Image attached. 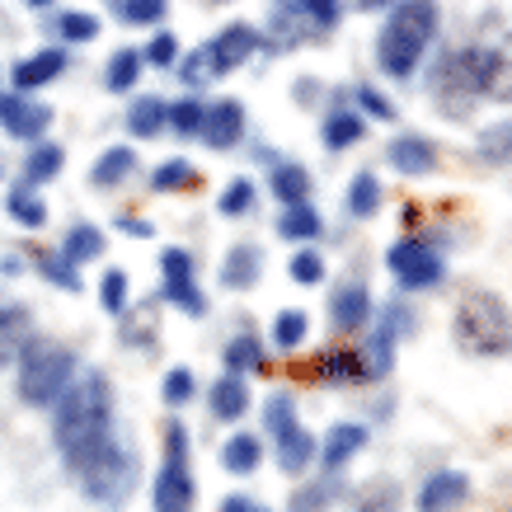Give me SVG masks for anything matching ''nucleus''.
<instances>
[{
  "mask_svg": "<svg viewBox=\"0 0 512 512\" xmlns=\"http://www.w3.org/2000/svg\"><path fill=\"white\" fill-rule=\"evenodd\" d=\"M57 451L66 456V466L76 470L99 442H109V423H113V390L109 376L90 372L85 381H66V390L57 395Z\"/></svg>",
  "mask_w": 512,
  "mask_h": 512,
  "instance_id": "f257e3e1",
  "label": "nucleus"
},
{
  "mask_svg": "<svg viewBox=\"0 0 512 512\" xmlns=\"http://www.w3.org/2000/svg\"><path fill=\"white\" fill-rule=\"evenodd\" d=\"M437 0H400L390 19L381 24V38H376V66L386 71L390 80L414 76L423 62V52L437 33Z\"/></svg>",
  "mask_w": 512,
  "mask_h": 512,
  "instance_id": "f03ea898",
  "label": "nucleus"
},
{
  "mask_svg": "<svg viewBox=\"0 0 512 512\" xmlns=\"http://www.w3.org/2000/svg\"><path fill=\"white\" fill-rule=\"evenodd\" d=\"M484 66H489V52L484 47H461V52H447L433 71V104L442 118L461 123L475 113V104L484 99Z\"/></svg>",
  "mask_w": 512,
  "mask_h": 512,
  "instance_id": "7ed1b4c3",
  "label": "nucleus"
},
{
  "mask_svg": "<svg viewBox=\"0 0 512 512\" xmlns=\"http://www.w3.org/2000/svg\"><path fill=\"white\" fill-rule=\"evenodd\" d=\"M456 343L475 357L512 353V311L494 292H470L456 306Z\"/></svg>",
  "mask_w": 512,
  "mask_h": 512,
  "instance_id": "20e7f679",
  "label": "nucleus"
},
{
  "mask_svg": "<svg viewBox=\"0 0 512 512\" xmlns=\"http://www.w3.org/2000/svg\"><path fill=\"white\" fill-rule=\"evenodd\" d=\"M71 372H76V357L57 339H29L19 348V395L29 404H52L66 390Z\"/></svg>",
  "mask_w": 512,
  "mask_h": 512,
  "instance_id": "39448f33",
  "label": "nucleus"
},
{
  "mask_svg": "<svg viewBox=\"0 0 512 512\" xmlns=\"http://www.w3.org/2000/svg\"><path fill=\"white\" fill-rule=\"evenodd\" d=\"M76 480L94 503H123L137 484V461H132V451L118 447V437H109L76 466Z\"/></svg>",
  "mask_w": 512,
  "mask_h": 512,
  "instance_id": "423d86ee",
  "label": "nucleus"
},
{
  "mask_svg": "<svg viewBox=\"0 0 512 512\" xmlns=\"http://www.w3.org/2000/svg\"><path fill=\"white\" fill-rule=\"evenodd\" d=\"M264 423H268V433H273V442H278L282 475H306L315 461V437L301 428V419H296L292 395H273V400L264 404Z\"/></svg>",
  "mask_w": 512,
  "mask_h": 512,
  "instance_id": "0eeeda50",
  "label": "nucleus"
},
{
  "mask_svg": "<svg viewBox=\"0 0 512 512\" xmlns=\"http://www.w3.org/2000/svg\"><path fill=\"white\" fill-rule=\"evenodd\" d=\"M198 489L188 475V428L170 423L165 428V470L156 475V512H193Z\"/></svg>",
  "mask_w": 512,
  "mask_h": 512,
  "instance_id": "6e6552de",
  "label": "nucleus"
},
{
  "mask_svg": "<svg viewBox=\"0 0 512 512\" xmlns=\"http://www.w3.org/2000/svg\"><path fill=\"white\" fill-rule=\"evenodd\" d=\"M386 264L390 273H395V282H400L404 292H423V287H437L442 282V254H437L428 240H395V245L386 249Z\"/></svg>",
  "mask_w": 512,
  "mask_h": 512,
  "instance_id": "1a4fd4ad",
  "label": "nucleus"
},
{
  "mask_svg": "<svg viewBox=\"0 0 512 512\" xmlns=\"http://www.w3.org/2000/svg\"><path fill=\"white\" fill-rule=\"evenodd\" d=\"M160 268H165V296H170V306H179L188 315H207V296L193 287V259H188V249H165Z\"/></svg>",
  "mask_w": 512,
  "mask_h": 512,
  "instance_id": "9d476101",
  "label": "nucleus"
},
{
  "mask_svg": "<svg viewBox=\"0 0 512 512\" xmlns=\"http://www.w3.org/2000/svg\"><path fill=\"white\" fill-rule=\"evenodd\" d=\"M0 127L19 141H38L47 127H52V109L38 104V99H29V94H19V90L0 94Z\"/></svg>",
  "mask_w": 512,
  "mask_h": 512,
  "instance_id": "9b49d317",
  "label": "nucleus"
},
{
  "mask_svg": "<svg viewBox=\"0 0 512 512\" xmlns=\"http://www.w3.org/2000/svg\"><path fill=\"white\" fill-rule=\"evenodd\" d=\"M470 498V480L461 470H433L419 489V512H456L466 508Z\"/></svg>",
  "mask_w": 512,
  "mask_h": 512,
  "instance_id": "f8f14e48",
  "label": "nucleus"
},
{
  "mask_svg": "<svg viewBox=\"0 0 512 512\" xmlns=\"http://www.w3.org/2000/svg\"><path fill=\"white\" fill-rule=\"evenodd\" d=\"M212 151H231L235 141L245 137V109L235 104V99H221L212 109L202 113V132H198Z\"/></svg>",
  "mask_w": 512,
  "mask_h": 512,
  "instance_id": "ddd939ff",
  "label": "nucleus"
},
{
  "mask_svg": "<svg viewBox=\"0 0 512 512\" xmlns=\"http://www.w3.org/2000/svg\"><path fill=\"white\" fill-rule=\"evenodd\" d=\"M254 47H259V33L249 29V24H231V29H221L217 38L207 43V52H212V71L226 76V71H235V66H245L249 57H254Z\"/></svg>",
  "mask_w": 512,
  "mask_h": 512,
  "instance_id": "4468645a",
  "label": "nucleus"
},
{
  "mask_svg": "<svg viewBox=\"0 0 512 512\" xmlns=\"http://www.w3.org/2000/svg\"><path fill=\"white\" fill-rule=\"evenodd\" d=\"M367 447V428L362 423H334L325 433V442H320V466H325V475H339L348 461H353L357 451Z\"/></svg>",
  "mask_w": 512,
  "mask_h": 512,
  "instance_id": "2eb2a0df",
  "label": "nucleus"
},
{
  "mask_svg": "<svg viewBox=\"0 0 512 512\" xmlns=\"http://www.w3.org/2000/svg\"><path fill=\"white\" fill-rule=\"evenodd\" d=\"M62 71H66V52L62 47H43V52H33V57H24V62L15 66V90L19 94L43 90V85H52Z\"/></svg>",
  "mask_w": 512,
  "mask_h": 512,
  "instance_id": "dca6fc26",
  "label": "nucleus"
},
{
  "mask_svg": "<svg viewBox=\"0 0 512 512\" xmlns=\"http://www.w3.org/2000/svg\"><path fill=\"white\" fill-rule=\"evenodd\" d=\"M329 320L339 329H362L372 320V292H367V282H343L334 301H329Z\"/></svg>",
  "mask_w": 512,
  "mask_h": 512,
  "instance_id": "f3484780",
  "label": "nucleus"
},
{
  "mask_svg": "<svg viewBox=\"0 0 512 512\" xmlns=\"http://www.w3.org/2000/svg\"><path fill=\"white\" fill-rule=\"evenodd\" d=\"M207 409H212L221 423L245 419V409H249V386H245V376L226 372L221 381H212V390H207Z\"/></svg>",
  "mask_w": 512,
  "mask_h": 512,
  "instance_id": "a211bd4d",
  "label": "nucleus"
},
{
  "mask_svg": "<svg viewBox=\"0 0 512 512\" xmlns=\"http://www.w3.org/2000/svg\"><path fill=\"white\" fill-rule=\"evenodd\" d=\"M390 165L400 174H433L437 170V146L414 137V132H404V137L390 141Z\"/></svg>",
  "mask_w": 512,
  "mask_h": 512,
  "instance_id": "6ab92c4d",
  "label": "nucleus"
},
{
  "mask_svg": "<svg viewBox=\"0 0 512 512\" xmlns=\"http://www.w3.org/2000/svg\"><path fill=\"white\" fill-rule=\"evenodd\" d=\"M259 273H264V249H259V245H235L231 254H226V264H221V282H226L231 292L254 287V282H259Z\"/></svg>",
  "mask_w": 512,
  "mask_h": 512,
  "instance_id": "aec40b11",
  "label": "nucleus"
},
{
  "mask_svg": "<svg viewBox=\"0 0 512 512\" xmlns=\"http://www.w3.org/2000/svg\"><path fill=\"white\" fill-rule=\"evenodd\" d=\"M325 221L315 212L311 202H282V217H278V235L282 240H320Z\"/></svg>",
  "mask_w": 512,
  "mask_h": 512,
  "instance_id": "412c9836",
  "label": "nucleus"
},
{
  "mask_svg": "<svg viewBox=\"0 0 512 512\" xmlns=\"http://www.w3.org/2000/svg\"><path fill=\"white\" fill-rule=\"evenodd\" d=\"M325 146L329 151H348V146H357V141L367 137V118L357 109H339V113H329L325 118Z\"/></svg>",
  "mask_w": 512,
  "mask_h": 512,
  "instance_id": "4be33fe9",
  "label": "nucleus"
},
{
  "mask_svg": "<svg viewBox=\"0 0 512 512\" xmlns=\"http://www.w3.org/2000/svg\"><path fill=\"white\" fill-rule=\"evenodd\" d=\"M132 170H137V151H132V146H109L104 156L94 160L90 184L94 188H113V184H123Z\"/></svg>",
  "mask_w": 512,
  "mask_h": 512,
  "instance_id": "5701e85b",
  "label": "nucleus"
},
{
  "mask_svg": "<svg viewBox=\"0 0 512 512\" xmlns=\"http://www.w3.org/2000/svg\"><path fill=\"white\" fill-rule=\"evenodd\" d=\"M259 461H264V442L254 433H235L221 447V466L231 470V475H249V470H259Z\"/></svg>",
  "mask_w": 512,
  "mask_h": 512,
  "instance_id": "b1692460",
  "label": "nucleus"
},
{
  "mask_svg": "<svg viewBox=\"0 0 512 512\" xmlns=\"http://www.w3.org/2000/svg\"><path fill=\"white\" fill-rule=\"evenodd\" d=\"M127 127H132V137L151 141L165 132V99H156V94H141L137 104H132V113H127Z\"/></svg>",
  "mask_w": 512,
  "mask_h": 512,
  "instance_id": "393cba45",
  "label": "nucleus"
},
{
  "mask_svg": "<svg viewBox=\"0 0 512 512\" xmlns=\"http://www.w3.org/2000/svg\"><path fill=\"white\" fill-rule=\"evenodd\" d=\"M66 165L62 146L57 141H38L29 151V160H24V184H47V179H57Z\"/></svg>",
  "mask_w": 512,
  "mask_h": 512,
  "instance_id": "a878e982",
  "label": "nucleus"
},
{
  "mask_svg": "<svg viewBox=\"0 0 512 512\" xmlns=\"http://www.w3.org/2000/svg\"><path fill=\"white\" fill-rule=\"evenodd\" d=\"M484 99H512V38L498 52H489L484 66Z\"/></svg>",
  "mask_w": 512,
  "mask_h": 512,
  "instance_id": "bb28decb",
  "label": "nucleus"
},
{
  "mask_svg": "<svg viewBox=\"0 0 512 512\" xmlns=\"http://www.w3.org/2000/svg\"><path fill=\"white\" fill-rule=\"evenodd\" d=\"M24 339H29V311L24 306H0V362L19 357Z\"/></svg>",
  "mask_w": 512,
  "mask_h": 512,
  "instance_id": "cd10ccee",
  "label": "nucleus"
},
{
  "mask_svg": "<svg viewBox=\"0 0 512 512\" xmlns=\"http://www.w3.org/2000/svg\"><path fill=\"white\" fill-rule=\"evenodd\" d=\"M268 184H273L278 202H311V174L301 170V165H278V170L268 174Z\"/></svg>",
  "mask_w": 512,
  "mask_h": 512,
  "instance_id": "c85d7f7f",
  "label": "nucleus"
},
{
  "mask_svg": "<svg viewBox=\"0 0 512 512\" xmlns=\"http://www.w3.org/2000/svg\"><path fill=\"white\" fill-rule=\"evenodd\" d=\"M141 66H146V57H141V52H132V47L113 52V57H109V76H104V80H109V90L113 94H127L141 80Z\"/></svg>",
  "mask_w": 512,
  "mask_h": 512,
  "instance_id": "c756f323",
  "label": "nucleus"
},
{
  "mask_svg": "<svg viewBox=\"0 0 512 512\" xmlns=\"http://www.w3.org/2000/svg\"><path fill=\"white\" fill-rule=\"evenodd\" d=\"M264 367V348H259V339L254 334H240V339H231L226 343V372H235V376H245V372H259Z\"/></svg>",
  "mask_w": 512,
  "mask_h": 512,
  "instance_id": "7c9ffc66",
  "label": "nucleus"
},
{
  "mask_svg": "<svg viewBox=\"0 0 512 512\" xmlns=\"http://www.w3.org/2000/svg\"><path fill=\"white\" fill-rule=\"evenodd\" d=\"M202 113H207V104H202V99H179V104H165V127H170L174 137H198V132H202Z\"/></svg>",
  "mask_w": 512,
  "mask_h": 512,
  "instance_id": "2f4dec72",
  "label": "nucleus"
},
{
  "mask_svg": "<svg viewBox=\"0 0 512 512\" xmlns=\"http://www.w3.org/2000/svg\"><path fill=\"white\" fill-rule=\"evenodd\" d=\"M57 254H62V259H71V264H85V259H94V254H104V235L80 221V226H71V231H66V245L57 249Z\"/></svg>",
  "mask_w": 512,
  "mask_h": 512,
  "instance_id": "473e14b6",
  "label": "nucleus"
},
{
  "mask_svg": "<svg viewBox=\"0 0 512 512\" xmlns=\"http://www.w3.org/2000/svg\"><path fill=\"white\" fill-rule=\"evenodd\" d=\"M480 160L484 165H512V123H489L480 132Z\"/></svg>",
  "mask_w": 512,
  "mask_h": 512,
  "instance_id": "72a5a7b5",
  "label": "nucleus"
},
{
  "mask_svg": "<svg viewBox=\"0 0 512 512\" xmlns=\"http://www.w3.org/2000/svg\"><path fill=\"white\" fill-rule=\"evenodd\" d=\"M376 207H381V184H376V174L357 170L353 188H348V212H353V217H376Z\"/></svg>",
  "mask_w": 512,
  "mask_h": 512,
  "instance_id": "f704fd0d",
  "label": "nucleus"
},
{
  "mask_svg": "<svg viewBox=\"0 0 512 512\" xmlns=\"http://www.w3.org/2000/svg\"><path fill=\"white\" fill-rule=\"evenodd\" d=\"M109 10L123 24H160L165 10H170V0H109Z\"/></svg>",
  "mask_w": 512,
  "mask_h": 512,
  "instance_id": "c9c22d12",
  "label": "nucleus"
},
{
  "mask_svg": "<svg viewBox=\"0 0 512 512\" xmlns=\"http://www.w3.org/2000/svg\"><path fill=\"white\" fill-rule=\"evenodd\" d=\"M151 184H156L160 193H179V188H193V184H198V170H193L188 160H165V165L151 174Z\"/></svg>",
  "mask_w": 512,
  "mask_h": 512,
  "instance_id": "e433bc0d",
  "label": "nucleus"
},
{
  "mask_svg": "<svg viewBox=\"0 0 512 512\" xmlns=\"http://www.w3.org/2000/svg\"><path fill=\"white\" fill-rule=\"evenodd\" d=\"M306 315L301 311H282L278 315V325H273V343H278L282 353H292V348H301V343H306Z\"/></svg>",
  "mask_w": 512,
  "mask_h": 512,
  "instance_id": "4c0bfd02",
  "label": "nucleus"
},
{
  "mask_svg": "<svg viewBox=\"0 0 512 512\" xmlns=\"http://www.w3.org/2000/svg\"><path fill=\"white\" fill-rule=\"evenodd\" d=\"M254 198H259V193H254L249 179H231L217 207H221V217H245V212H254Z\"/></svg>",
  "mask_w": 512,
  "mask_h": 512,
  "instance_id": "58836bf2",
  "label": "nucleus"
},
{
  "mask_svg": "<svg viewBox=\"0 0 512 512\" xmlns=\"http://www.w3.org/2000/svg\"><path fill=\"white\" fill-rule=\"evenodd\" d=\"M57 33H62L66 43H94L99 38V19L80 15V10H66V15H57Z\"/></svg>",
  "mask_w": 512,
  "mask_h": 512,
  "instance_id": "ea45409f",
  "label": "nucleus"
},
{
  "mask_svg": "<svg viewBox=\"0 0 512 512\" xmlns=\"http://www.w3.org/2000/svg\"><path fill=\"white\" fill-rule=\"evenodd\" d=\"M5 207H10V217H15L19 226H33V231H38V226H43V221H47V207H43V202H38V198H33L29 188H15Z\"/></svg>",
  "mask_w": 512,
  "mask_h": 512,
  "instance_id": "a19ab883",
  "label": "nucleus"
},
{
  "mask_svg": "<svg viewBox=\"0 0 512 512\" xmlns=\"http://www.w3.org/2000/svg\"><path fill=\"white\" fill-rule=\"evenodd\" d=\"M395 503H400V489L390 480H376L357 494V512H386V508H395Z\"/></svg>",
  "mask_w": 512,
  "mask_h": 512,
  "instance_id": "79ce46f5",
  "label": "nucleus"
},
{
  "mask_svg": "<svg viewBox=\"0 0 512 512\" xmlns=\"http://www.w3.org/2000/svg\"><path fill=\"white\" fill-rule=\"evenodd\" d=\"M292 282H301V287L325 282V259H320L315 249H301V254H292Z\"/></svg>",
  "mask_w": 512,
  "mask_h": 512,
  "instance_id": "37998d69",
  "label": "nucleus"
},
{
  "mask_svg": "<svg viewBox=\"0 0 512 512\" xmlns=\"http://www.w3.org/2000/svg\"><path fill=\"white\" fill-rule=\"evenodd\" d=\"M99 301H104V311H109V315H118L127 306V273H123V268H109V273H104Z\"/></svg>",
  "mask_w": 512,
  "mask_h": 512,
  "instance_id": "c03bdc74",
  "label": "nucleus"
},
{
  "mask_svg": "<svg viewBox=\"0 0 512 512\" xmlns=\"http://www.w3.org/2000/svg\"><path fill=\"white\" fill-rule=\"evenodd\" d=\"M301 10H306L315 33H329L339 24V0H301Z\"/></svg>",
  "mask_w": 512,
  "mask_h": 512,
  "instance_id": "a18cd8bd",
  "label": "nucleus"
},
{
  "mask_svg": "<svg viewBox=\"0 0 512 512\" xmlns=\"http://www.w3.org/2000/svg\"><path fill=\"white\" fill-rule=\"evenodd\" d=\"M329 498H334V480H329V484H306V489H296L292 512H320Z\"/></svg>",
  "mask_w": 512,
  "mask_h": 512,
  "instance_id": "49530a36",
  "label": "nucleus"
},
{
  "mask_svg": "<svg viewBox=\"0 0 512 512\" xmlns=\"http://www.w3.org/2000/svg\"><path fill=\"white\" fill-rule=\"evenodd\" d=\"M357 109L372 113V118H381V123H390V118H395V104H390L381 90H372V85H357Z\"/></svg>",
  "mask_w": 512,
  "mask_h": 512,
  "instance_id": "de8ad7c7",
  "label": "nucleus"
},
{
  "mask_svg": "<svg viewBox=\"0 0 512 512\" xmlns=\"http://www.w3.org/2000/svg\"><path fill=\"white\" fill-rule=\"evenodd\" d=\"M141 57H146L151 66H174V62H179V38H174V33H156V38H151V47H146Z\"/></svg>",
  "mask_w": 512,
  "mask_h": 512,
  "instance_id": "09e8293b",
  "label": "nucleus"
},
{
  "mask_svg": "<svg viewBox=\"0 0 512 512\" xmlns=\"http://www.w3.org/2000/svg\"><path fill=\"white\" fill-rule=\"evenodd\" d=\"M43 273L52 282H62L66 292H80V273H76V264H71V259H62V254H47L43 259Z\"/></svg>",
  "mask_w": 512,
  "mask_h": 512,
  "instance_id": "8fccbe9b",
  "label": "nucleus"
},
{
  "mask_svg": "<svg viewBox=\"0 0 512 512\" xmlns=\"http://www.w3.org/2000/svg\"><path fill=\"white\" fill-rule=\"evenodd\" d=\"M174 66L184 71L188 85H202V80H212V76H217V71H212V52H207V43H202L198 52L188 57V62H174Z\"/></svg>",
  "mask_w": 512,
  "mask_h": 512,
  "instance_id": "3c124183",
  "label": "nucleus"
},
{
  "mask_svg": "<svg viewBox=\"0 0 512 512\" xmlns=\"http://www.w3.org/2000/svg\"><path fill=\"white\" fill-rule=\"evenodd\" d=\"M165 400H170V404H188V400H193V372H188V367H174V372L165 376Z\"/></svg>",
  "mask_w": 512,
  "mask_h": 512,
  "instance_id": "603ef678",
  "label": "nucleus"
},
{
  "mask_svg": "<svg viewBox=\"0 0 512 512\" xmlns=\"http://www.w3.org/2000/svg\"><path fill=\"white\" fill-rule=\"evenodd\" d=\"M221 512H268V508H259V503H254V498H226V503H221Z\"/></svg>",
  "mask_w": 512,
  "mask_h": 512,
  "instance_id": "864d4df0",
  "label": "nucleus"
},
{
  "mask_svg": "<svg viewBox=\"0 0 512 512\" xmlns=\"http://www.w3.org/2000/svg\"><path fill=\"white\" fill-rule=\"evenodd\" d=\"M118 226H123V231H132V235H151V226H146V221H137V217H123Z\"/></svg>",
  "mask_w": 512,
  "mask_h": 512,
  "instance_id": "5fc2aeb1",
  "label": "nucleus"
},
{
  "mask_svg": "<svg viewBox=\"0 0 512 512\" xmlns=\"http://www.w3.org/2000/svg\"><path fill=\"white\" fill-rule=\"evenodd\" d=\"M353 5H357V10H386L390 0H353Z\"/></svg>",
  "mask_w": 512,
  "mask_h": 512,
  "instance_id": "6e6d98bb",
  "label": "nucleus"
},
{
  "mask_svg": "<svg viewBox=\"0 0 512 512\" xmlns=\"http://www.w3.org/2000/svg\"><path fill=\"white\" fill-rule=\"evenodd\" d=\"M24 5H33V10H47V5H57V0H24Z\"/></svg>",
  "mask_w": 512,
  "mask_h": 512,
  "instance_id": "4d7b16f0",
  "label": "nucleus"
}]
</instances>
